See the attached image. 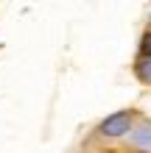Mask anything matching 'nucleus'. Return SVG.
I'll use <instances>...</instances> for the list:
<instances>
[{"label": "nucleus", "instance_id": "1", "mask_svg": "<svg viewBox=\"0 0 151 153\" xmlns=\"http://www.w3.org/2000/svg\"><path fill=\"white\" fill-rule=\"evenodd\" d=\"M131 131V111H115L101 123V134L104 137H123Z\"/></svg>", "mask_w": 151, "mask_h": 153}, {"label": "nucleus", "instance_id": "2", "mask_svg": "<svg viewBox=\"0 0 151 153\" xmlns=\"http://www.w3.org/2000/svg\"><path fill=\"white\" fill-rule=\"evenodd\" d=\"M131 145L140 150H151V123H143L140 128L131 131Z\"/></svg>", "mask_w": 151, "mask_h": 153}, {"label": "nucleus", "instance_id": "3", "mask_svg": "<svg viewBox=\"0 0 151 153\" xmlns=\"http://www.w3.org/2000/svg\"><path fill=\"white\" fill-rule=\"evenodd\" d=\"M134 73L140 81H146V84H151V59H140L134 64Z\"/></svg>", "mask_w": 151, "mask_h": 153}, {"label": "nucleus", "instance_id": "4", "mask_svg": "<svg viewBox=\"0 0 151 153\" xmlns=\"http://www.w3.org/2000/svg\"><path fill=\"white\" fill-rule=\"evenodd\" d=\"M140 56H143V59H151V31L143 33V39H140Z\"/></svg>", "mask_w": 151, "mask_h": 153}]
</instances>
